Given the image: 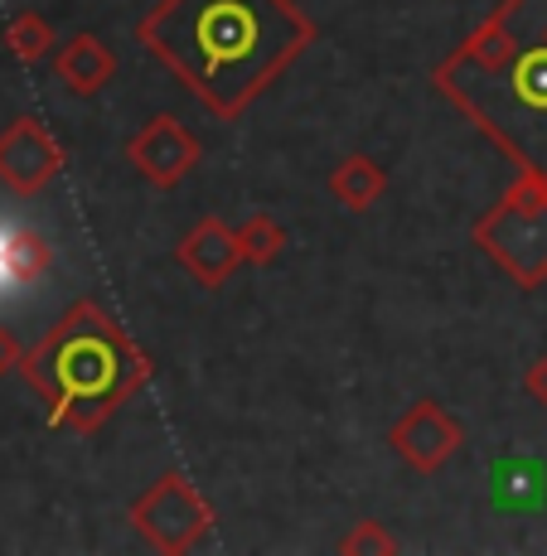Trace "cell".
I'll list each match as a JSON object with an SVG mask.
<instances>
[{"label":"cell","instance_id":"2","mask_svg":"<svg viewBox=\"0 0 547 556\" xmlns=\"http://www.w3.org/2000/svg\"><path fill=\"white\" fill-rule=\"evenodd\" d=\"M432 88L465 112L495 151L547 179V0H504L436 63Z\"/></svg>","mask_w":547,"mask_h":556},{"label":"cell","instance_id":"17","mask_svg":"<svg viewBox=\"0 0 547 556\" xmlns=\"http://www.w3.org/2000/svg\"><path fill=\"white\" fill-rule=\"evenodd\" d=\"M523 392H529L533 402H543V406H547V354L529 363V372H523Z\"/></svg>","mask_w":547,"mask_h":556},{"label":"cell","instance_id":"14","mask_svg":"<svg viewBox=\"0 0 547 556\" xmlns=\"http://www.w3.org/2000/svg\"><path fill=\"white\" fill-rule=\"evenodd\" d=\"M5 49L15 53L20 63H39L53 49V25L39 15V10H20V15L5 25Z\"/></svg>","mask_w":547,"mask_h":556},{"label":"cell","instance_id":"5","mask_svg":"<svg viewBox=\"0 0 547 556\" xmlns=\"http://www.w3.org/2000/svg\"><path fill=\"white\" fill-rule=\"evenodd\" d=\"M126 518H132V528L141 532V542H150V547L165 552V556L195 552L213 532L209 498H203L179 469H165L146 494H136L132 508H126Z\"/></svg>","mask_w":547,"mask_h":556},{"label":"cell","instance_id":"6","mask_svg":"<svg viewBox=\"0 0 547 556\" xmlns=\"http://www.w3.org/2000/svg\"><path fill=\"white\" fill-rule=\"evenodd\" d=\"M126 160L150 189H179L199 165V141L179 116L160 112L126 141Z\"/></svg>","mask_w":547,"mask_h":556},{"label":"cell","instance_id":"8","mask_svg":"<svg viewBox=\"0 0 547 556\" xmlns=\"http://www.w3.org/2000/svg\"><path fill=\"white\" fill-rule=\"evenodd\" d=\"M460 441H465V426L432 397L412 402L388 431V445L402 455L407 469H417V475H436V469H446V459L460 451Z\"/></svg>","mask_w":547,"mask_h":556},{"label":"cell","instance_id":"15","mask_svg":"<svg viewBox=\"0 0 547 556\" xmlns=\"http://www.w3.org/2000/svg\"><path fill=\"white\" fill-rule=\"evenodd\" d=\"M339 552L345 556H393L398 552V538H393L383 522L363 518V522H353L345 538H339Z\"/></svg>","mask_w":547,"mask_h":556},{"label":"cell","instance_id":"12","mask_svg":"<svg viewBox=\"0 0 547 556\" xmlns=\"http://www.w3.org/2000/svg\"><path fill=\"white\" fill-rule=\"evenodd\" d=\"M543 479L547 469L538 459H523V455H509L495 465V504L499 508H533L543 504Z\"/></svg>","mask_w":547,"mask_h":556},{"label":"cell","instance_id":"1","mask_svg":"<svg viewBox=\"0 0 547 556\" xmlns=\"http://www.w3.org/2000/svg\"><path fill=\"white\" fill-rule=\"evenodd\" d=\"M136 45L233 122L315 45V25L296 0H160L136 20Z\"/></svg>","mask_w":547,"mask_h":556},{"label":"cell","instance_id":"4","mask_svg":"<svg viewBox=\"0 0 547 556\" xmlns=\"http://www.w3.org/2000/svg\"><path fill=\"white\" fill-rule=\"evenodd\" d=\"M470 238L519 291H538L547 281V179L519 169L509 194L470 223Z\"/></svg>","mask_w":547,"mask_h":556},{"label":"cell","instance_id":"18","mask_svg":"<svg viewBox=\"0 0 547 556\" xmlns=\"http://www.w3.org/2000/svg\"><path fill=\"white\" fill-rule=\"evenodd\" d=\"M20 363H25V349H20V339L10 334V329H0V378H5V372H15Z\"/></svg>","mask_w":547,"mask_h":556},{"label":"cell","instance_id":"3","mask_svg":"<svg viewBox=\"0 0 547 556\" xmlns=\"http://www.w3.org/2000/svg\"><path fill=\"white\" fill-rule=\"evenodd\" d=\"M53 431L92 435L150 378V358L98 301H73L20 363Z\"/></svg>","mask_w":547,"mask_h":556},{"label":"cell","instance_id":"10","mask_svg":"<svg viewBox=\"0 0 547 556\" xmlns=\"http://www.w3.org/2000/svg\"><path fill=\"white\" fill-rule=\"evenodd\" d=\"M116 73V53L98 35H73L53 49V78L73 92V98H98Z\"/></svg>","mask_w":547,"mask_h":556},{"label":"cell","instance_id":"16","mask_svg":"<svg viewBox=\"0 0 547 556\" xmlns=\"http://www.w3.org/2000/svg\"><path fill=\"white\" fill-rule=\"evenodd\" d=\"M45 262H49L45 238H35V232H25V238H15V248H10V266H15L20 276H35V271H45Z\"/></svg>","mask_w":547,"mask_h":556},{"label":"cell","instance_id":"11","mask_svg":"<svg viewBox=\"0 0 547 556\" xmlns=\"http://www.w3.org/2000/svg\"><path fill=\"white\" fill-rule=\"evenodd\" d=\"M383 189H388V169H383L373 155L339 160L335 175H330V199L349 213H369L373 203L383 199Z\"/></svg>","mask_w":547,"mask_h":556},{"label":"cell","instance_id":"9","mask_svg":"<svg viewBox=\"0 0 547 556\" xmlns=\"http://www.w3.org/2000/svg\"><path fill=\"white\" fill-rule=\"evenodd\" d=\"M179 266L203 286V291H223L233 281V271L243 266V248H238V232L228 228L223 218H199L195 228L179 238Z\"/></svg>","mask_w":547,"mask_h":556},{"label":"cell","instance_id":"13","mask_svg":"<svg viewBox=\"0 0 547 556\" xmlns=\"http://www.w3.org/2000/svg\"><path fill=\"white\" fill-rule=\"evenodd\" d=\"M233 232H238V248H243V262L248 266H272L276 256L286 252V228L272 213H252V218H243Z\"/></svg>","mask_w":547,"mask_h":556},{"label":"cell","instance_id":"7","mask_svg":"<svg viewBox=\"0 0 547 556\" xmlns=\"http://www.w3.org/2000/svg\"><path fill=\"white\" fill-rule=\"evenodd\" d=\"M59 169H63V146L53 141L39 116H15L0 131V185L10 194H20V199L45 194Z\"/></svg>","mask_w":547,"mask_h":556}]
</instances>
